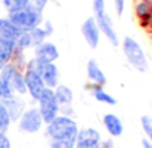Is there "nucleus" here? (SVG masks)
<instances>
[{"instance_id":"obj_1","label":"nucleus","mask_w":152,"mask_h":148,"mask_svg":"<svg viewBox=\"0 0 152 148\" xmlns=\"http://www.w3.org/2000/svg\"><path fill=\"white\" fill-rule=\"evenodd\" d=\"M45 135L51 141H61V139H76L79 132V126L72 117L58 115L51 123L45 124Z\"/></svg>"},{"instance_id":"obj_2","label":"nucleus","mask_w":152,"mask_h":148,"mask_svg":"<svg viewBox=\"0 0 152 148\" xmlns=\"http://www.w3.org/2000/svg\"><path fill=\"white\" fill-rule=\"evenodd\" d=\"M121 48L122 52L127 58V61L131 64V67H134L137 72L145 73L149 69V61L146 57V52L143 49V46L131 36H125L121 42Z\"/></svg>"},{"instance_id":"obj_3","label":"nucleus","mask_w":152,"mask_h":148,"mask_svg":"<svg viewBox=\"0 0 152 148\" xmlns=\"http://www.w3.org/2000/svg\"><path fill=\"white\" fill-rule=\"evenodd\" d=\"M8 18L21 32H30V30L39 27L43 23V14L34 11L30 5L20 9V11L8 14Z\"/></svg>"},{"instance_id":"obj_4","label":"nucleus","mask_w":152,"mask_h":148,"mask_svg":"<svg viewBox=\"0 0 152 148\" xmlns=\"http://www.w3.org/2000/svg\"><path fill=\"white\" fill-rule=\"evenodd\" d=\"M37 108L39 112L43 118V123L48 124L51 123L54 118H57L60 115V105L57 102L54 88H45V91L40 94L39 100H37Z\"/></svg>"},{"instance_id":"obj_5","label":"nucleus","mask_w":152,"mask_h":148,"mask_svg":"<svg viewBox=\"0 0 152 148\" xmlns=\"http://www.w3.org/2000/svg\"><path fill=\"white\" fill-rule=\"evenodd\" d=\"M2 78L12 87L17 96H24L27 94V87H26V80H24V70L18 67L15 63H8L3 70L0 72Z\"/></svg>"},{"instance_id":"obj_6","label":"nucleus","mask_w":152,"mask_h":148,"mask_svg":"<svg viewBox=\"0 0 152 148\" xmlns=\"http://www.w3.org/2000/svg\"><path fill=\"white\" fill-rule=\"evenodd\" d=\"M27 66H31L37 70L48 88H55L60 84V69L55 63H40L36 58L27 60Z\"/></svg>"},{"instance_id":"obj_7","label":"nucleus","mask_w":152,"mask_h":148,"mask_svg":"<svg viewBox=\"0 0 152 148\" xmlns=\"http://www.w3.org/2000/svg\"><path fill=\"white\" fill-rule=\"evenodd\" d=\"M18 123V127L23 133H28V135H33V133H37L42 130L43 127V118L39 112V108L37 106H31V108H27L23 115L20 117V120L17 121Z\"/></svg>"},{"instance_id":"obj_8","label":"nucleus","mask_w":152,"mask_h":148,"mask_svg":"<svg viewBox=\"0 0 152 148\" xmlns=\"http://www.w3.org/2000/svg\"><path fill=\"white\" fill-rule=\"evenodd\" d=\"M24 80H26V87H27V94L31 97L33 102H37L40 94L45 91L46 85L37 70L31 66H26L24 69Z\"/></svg>"},{"instance_id":"obj_9","label":"nucleus","mask_w":152,"mask_h":148,"mask_svg":"<svg viewBox=\"0 0 152 148\" xmlns=\"http://www.w3.org/2000/svg\"><path fill=\"white\" fill-rule=\"evenodd\" d=\"M133 14H134L139 26L146 33L152 35V2H148V0H134Z\"/></svg>"},{"instance_id":"obj_10","label":"nucleus","mask_w":152,"mask_h":148,"mask_svg":"<svg viewBox=\"0 0 152 148\" xmlns=\"http://www.w3.org/2000/svg\"><path fill=\"white\" fill-rule=\"evenodd\" d=\"M100 147H102V135L97 129L94 127L79 129L75 148H100Z\"/></svg>"},{"instance_id":"obj_11","label":"nucleus","mask_w":152,"mask_h":148,"mask_svg":"<svg viewBox=\"0 0 152 148\" xmlns=\"http://www.w3.org/2000/svg\"><path fill=\"white\" fill-rule=\"evenodd\" d=\"M97 24H99V29L102 32V35L113 45V46H119V36L115 30V26H113V21L110 18V15L104 11L102 14H97L94 15Z\"/></svg>"},{"instance_id":"obj_12","label":"nucleus","mask_w":152,"mask_h":148,"mask_svg":"<svg viewBox=\"0 0 152 148\" xmlns=\"http://www.w3.org/2000/svg\"><path fill=\"white\" fill-rule=\"evenodd\" d=\"M81 33L87 42V45L91 48V49H96L100 43V36H102V32L99 29V24L96 21L94 17H90L87 18L82 26H81Z\"/></svg>"},{"instance_id":"obj_13","label":"nucleus","mask_w":152,"mask_h":148,"mask_svg":"<svg viewBox=\"0 0 152 148\" xmlns=\"http://www.w3.org/2000/svg\"><path fill=\"white\" fill-rule=\"evenodd\" d=\"M33 58H36L40 63H55L60 58V51H58L55 43H52L49 40H45L43 43L34 46Z\"/></svg>"},{"instance_id":"obj_14","label":"nucleus","mask_w":152,"mask_h":148,"mask_svg":"<svg viewBox=\"0 0 152 148\" xmlns=\"http://www.w3.org/2000/svg\"><path fill=\"white\" fill-rule=\"evenodd\" d=\"M87 77L90 81V87H104L106 84V75L102 70V67L99 66L96 58H90L87 63Z\"/></svg>"},{"instance_id":"obj_15","label":"nucleus","mask_w":152,"mask_h":148,"mask_svg":"<svg viewBox=\"0 0 152 148\" xmlns=\"http://www.w3.org/2000/svg\"><path fill=\"white\" fill-rule=\"evenodd\" d=\"M3 103V106L6 108L9 117H11V121H18L20 117L23 115V112L26 111V102L21 99V96H12L9 99H5V100H0Z\"/></svg>"},{"instance_id":"obj_16","label":"nucleus","mask_w":152,"mask_h":148,"mask_svg":"<svg viewBox=\"0 0 152 148\" xmlns=\"http://www.w3.org/2000/svg\"><path fill=\"white\" fill-rule=\"evenodd\" d=\"M103 126L112 138H118L124 132V124L116 114H110V112L104 114L103 115Z\"/></svg>"},{"instance_id":"obj_17","label":"nucleus","mask_w":152,"mask_h":148,"mask_svg":"<svg viewBox=\"0 0 152 148\" xmlns=\"http://www.w3.org/2000/svg\"><path fill=\"white\" fill-rule=\"evenodd\" d=\"M17 52L15 40L9 39H0V61L3 64H8L14 60V55Z\"/></svg>"},{"instance_id":"obj_18","label":"nucleus","mask_w":152,"mask_h":148,"mask_svg":"<svg viewBox=\"0 0 152 148\" xmlns=\"http://www.w3.org/2000/svg\"><path fill=\"white\" fill-rule=\"evenodd\" d=\"M21 33L20 29H17L9 18H0V39H9V40H15L18 38V35Z\"/></svg>"},{"instance_id":"obj_19","label":"nucleus","mask_w":152,"mask_h":148,"mask_svg":"<svg viewBox=\"0 0 152 148\" xmlns=\"http://www.w3.org/2000/svg\"><path fill=\"white\" fill-rule=\"evenodd\" d=\"M54 93H55V97H57V102H58L60 106H66V105H72L73 103L75 94H73L70 87H67L64 84H58L54 88Z\"/></svg>"},{"instance_id":"obj_20","label":"nucleus","mask_w":152,"mask_h":148,"mask_svg":"<svg viewBox=\"0 0 152 148\" xmlns=\"http://www.w3.org/2000/svg\"><path fill=\"white\" fill-rule=\"evenodd\" d=\"M91 94L100 103H104V105H109V106H115L116 105V99L112 94H109L103 87H91Z\"/></svg>"},{"instance_id":"obj_21","label":"nucleus","mask_w":152,"mask_h":148,"mask_svg":"<svg viewBox=\"0 0 152 148\" xmlns=\"http://www.w3.org/2000/svg\"><path fill=\"white\" fill-rule=\"evenodd\" d=\"M15 46H17L18 51H23V52H26L30 48H34L31 36H30V32H21L18 35V38L15 39Z\"/></svg>"},{"instance_id":"obj_22","label":"nucleus","mask_w":152,"mask_h":148,"mask_svg":"<svg viewBox=\"0 0 152 148\" xmlns=\"http://www.w3.org/2000/svg\"><path fill=\"white\" fill-rule=\"evenodd\" d=\"M30 2H31V0H2V3H3L5 9L8 11V14L20 11V9L28 6Z\"/></svg>"},{"instance_id":"obj_23","label":"nucleus","mask_w":152,"mask_h":148,"mask_svg":"<svg viewBox=\"0 0 152 148\" xmlns=\"http://www.w3.org/2000/svg\"><path fill=\"white\" fill-rule=\"evenodd\" d=\"M30 36H31V40H33V46H37V45L43 43L45 40H48V35L45 33V30L42 29V26L30 30Z\"/></svg>"},{"instance_id":"obj_24","label":"nucleus","mask_w":152,"mask_h":148,"mask_svg":"<svg viewBox=\"0 0 152 148\" xmlns=\"http://www.w3.org/2000/svg\"><path fill=\"white\" fill-rule=\"evenodd\" d=\"M11 123H12V121H11V117H9L6 108L3 106L2 102H0V132L6 133V130L9 129Z\"/></svg>"},{"instance_id":"obj_25","label":"nucleus","mask_w":152,"mask_h":148,"mask_svg":"<svg viewBox=\"0 0 152 148\" xmlns=\"http://www.w3.org/2000/svg\"><path fill=\"white\" fill-rule=\"evenodd\" d=\"M15 96V91L12 90V87L2 78V75H0V100H5V99H9Z\"/></svg>"},{"instance_id":"obj_26","label":"nucleus","mask_w":152,"mask_h":148,"mask_svg":"<svg viewBox=\"0 0 152 148\" xmlns=\"http://www.w3.org/2000/svg\"><path fill=\"white\" fill-rule=\"evenodd\" d=\"M140 124H142V129H143L146 138L152 142V117L151 115H142Z\"/></svg>"},{"instance_id":"obj_27","label":"nucleus","mask_w":152,"mask_h":148,"mask_svg":"<svg viewBox=\"0 0 152 148\" xmlns=\"http://www.w3.org/2000/svg\"><path fill=\"white\" fill-rule=\"evenodd\" d=\"M76 139H61V141H51L49 148H75Z\"/></svg>"},{"instance_id":"obj_28","label":"nucleus","mask_w":152,"mask_h":148,"mask_svg":"<svg viewBox=\"0 0 152 148\" xmlns=\"http://www.w3.org/2000/svg\"><path fill=\"white\" fill-rule=\"evenodd\" d=\"M48 3H49V0H31V2H30V6H31L34 11L43 14V11L46 9Z\"/></svg>"},{"instance_id":"obj_29","label":"nucleus","mask_w":152,"mask_h":148,"mask_svg":"<svg viewBox=\"0 0 152 148\" xmlns=\"http://www.w3.org/2000/svg\"><path fill=\"white\" fill-rule=\"evenodd\" d=\"M91 5H93V12H94V15L102 14V12L106 11V0H93Z\"/></svg>"},{"instance_id":"obj_30","label":"nucleus","mask_w":152,"mask_h":148,"mask_svg":"<svg viewBox=\"0 0 152 148\" xmlns=\"http://www.w3.org/2000/svg\"><path fill=\"white\" fill-rule=\"evenodd\" d=\"M113 6H115V12L118 17H122L124 11H125V0H113Z\"/></svg>"},{"instance_id":"obj_31","label":"nucleus","mask_w":152,"mask_h":148,"mask_svg":"<svg viewBox=\"0 0 152 148\" xmlns=\"http://www.w3.org/2000/svg\"><path fill=\"white\" fill-rule=\"evenodd\" d=\"M40 26H42V29L45 30V33L48 35V38L52 36V33H54V24H52L51 20H43V23H42Z\"/></svg>"},{"instance_id":"obj_32","label":"nucleus","mask_w":152,"mask_h":148,"mask_svg":"<svg viewBox=\"0 0 152 148\" xmlns=\"http://www.w3.org/2000/svg\"><path fill=\"white\" fill-rule=\"evenodd\" d=\"M0 148H12L11 139H9L8 135L3 133V132H0Z\"/></svg>"},{"instance_id":"obj_33","label":"nucleus","mask_w":152,"mask_h":148,"mask_svg":"<svg viewBox=\"0 0 152 148\" xmlns=\"http://www.w3.org/2000/svg\"><path fill=\"white\" fill-rule=\"evenodd\" d=\"M60 114L66 115V117H75V109L72 108V105H66V106H60Z\"/></svg>"},{"instance_id":"obj_34","label":"nucleus","mask_w":152,"mask_h":148,"mask_svg":"<svg viewBox=\"0 0 152 148\" xmlns=\"http://www.w3.org/2000/svg\"><path fill=\"white\" fill-rule=\"evenodd\" d=\"M142 147L143 148H152V142L148 138H145V139H142Z\"/></svg>"},{"instance_id":"obj_35","label":"nucleus","mask_w":152,"mask_h":148,"mask_svg":"<svg viewBox=\"0 0 152 148\" xmlns=\"http://www.w3.org/2000/svg\"><path fill=\"white\" fill-rule=\"evenodd\" d=\"M5 66H6V64H3L2 61H0V72H2V70H3V67H5Z\"/></svg>"},{"instance_id":"obj_36","label":"nucleus","mask_w":152,"mask_h":148,"mask_svg":"<svg viewBox=\"0 0 152 148\" xmlns=\"http://www.w3.org/2000/svg\"><path fill=\"white\" fill-rule=\"evenodd\" d=\"M148 2H152V0H148Z\"/></svg>"}]
</instances>
